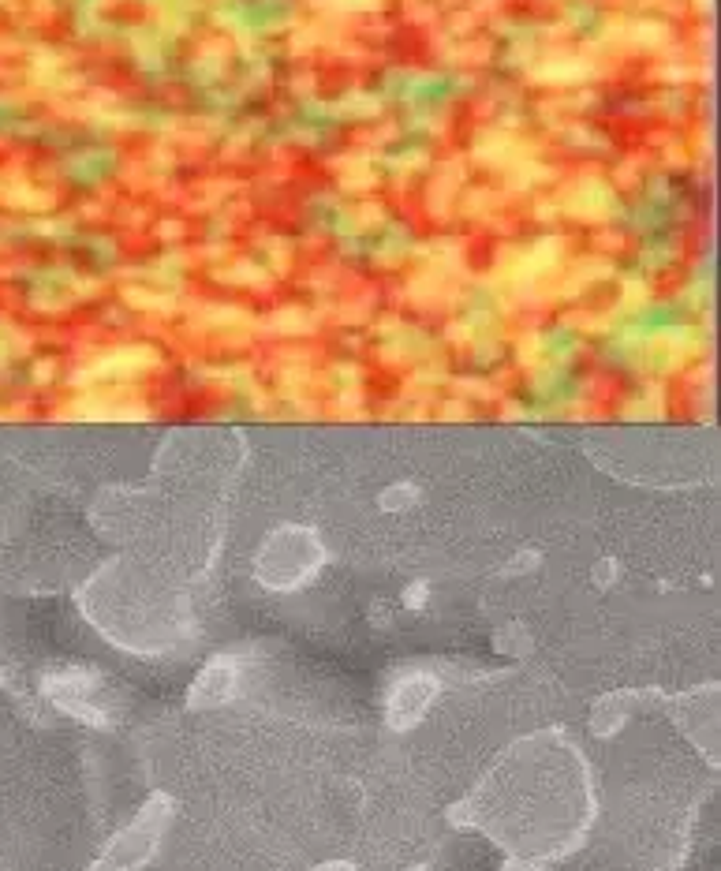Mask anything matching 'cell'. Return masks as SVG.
Instances as JSON below:
<instances>
[{
	"label": "cell",
	"instance_id": "obj_1",
	"mask_svg": "<svg viewBox=\"0 0 721 871\" xmlns=\"http://www.w3.org/2000/svg\"><path fill=\"white\" fill-rule=\"evenodd\" d=\"M430 692H434V685L426 681V677H415V681H408V685H400V692L393 696V707H404L408 703V711H400V718H396V729H408L419 714H423L426 700H430Z\"/></svg>",
	"mask_w": 721,
	"mask_h": 871
},
{
	"label": "cell",
	"instance_id": "obj_2",
	"mask_svg": "<svg viewBox=\"0 0 721 871\" xmlns=\"http://www.w3.org/2000/svg\"><path fill=\"white\" fill-rule=\"evenodd\" d=\"M322 871H348V868H340V864H337V868H322Z\"/></svg>",
	"mask_w": 721,
	"mask_h": 871
},
{
	"label": "cell",
	"instance_id": "obj_3",
	"mask_svg": "<svg viewBox=\"0 0 721 871\" xmlns=\"http://www.w3.org/2000/svg\"><path fill=\"white\" fill-rule=\"evenodd\" d=\"M415 871H426V868H415Z\"/></svg>",
	"mask_w": 721,
	"mask_h": 871
}]
</instances>
